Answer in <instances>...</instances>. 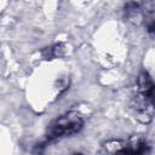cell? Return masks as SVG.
Returning a JSON list of instances; mask_svg holds the SVG:
<instances>
[{"label": "cell", "mask_w": 155, "mask_h": 155, "mask_svg": "<svg viewBox=\"0 0 155 155\" xmlns=\"http://www.w3.org/2000/svg\"><path fill=\"white\" fill-rule=\"evenodd\" d=\"M84 124H85L84 116L75 110H69L57 116L48 124L45 132V139L34 147V150H33L34 154L42 155L44 149L48 143L79 133L82 130Z\"/></svg>", "instance_id": "cell-1"}, {"label": "cell", "mask_w": 155, "mask_h": 155, "mask_svg": "<svg viewBox=\"0 0 155 155\" xmlns=\"http://www.w3.org/2000/svg\"><path fill=\"white\" fill-rule=\"evenodd\" d=\"M132 107L138 120L149 124L154 115V81L147 70H142L136 81Z\"/></svg>", "instance_id": "cell-2"}, {"label": "cell", "mask_w": 155, "mask_h": 155, "mask_svg": "<svg viewBox=\"0 0 155 155\" xmlns=\"http://www.w3.org/2000/svg\"><path fill=\"white\" fill-rule=\"evenodd\" d=\"M105 155H150L151 147L149 142L139 136L127 140H109L104 144Z\"/></svg>", "instance_id": "cell-3"}, {"label": "cell", "mask_w": 155, "mask_h": 155, "mask_svg": "<svg viewBox=\"0 0 155 155\" xmlns=\"http://www.w3.org/2000/svg\"><path fill=\"white\" fill-rule=\"evenodd\" d=\"M71 155H84L82 153H74V154H71Z\"/></svg>", "instance_id": "cell-4"}]
</instances>
